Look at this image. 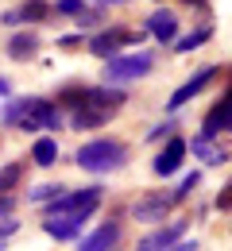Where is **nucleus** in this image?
Masks as SVG:
<instances>
[{
    "label": "nucleus",
    "instance_id": "obj_15",
    "mask_svg": "<svg viewBox=\"0 0 232 251\" xmlns=\"http://www.w3.org/2000/svg\"><path fill=\"white\" fill-rule=\"evenodd\" d=\"M147 31L155 35L159 43H174V35H178V16H174V12H155V16L147 20Z\"/></svg>",
    "mask_w": 232,
    "mask_h": 251
},
{
    "label": "nucleus",
    "instance_id": "obj_9",
    "mask_svg": "<svg viewBox=\"0 0 232 251\" xmlns=\"http://www.w3.org/2000/svg\"><path fill=\"white\" fill-rule=\"evenodd\" d=\"M182 236H186V220L166 224V228H155L151 236H143V240H139V248H135V251H170Z\"/></svg>",
    "mask_w": 232,
    "mask_h": 251
},
{
    "label": "nucleus",
    "instance_id": "obj_17",
    "mask_svg": "<svg viewBox=\"0 0 232 251\" xmlns=\"http://www.w3.org/2000/svg\"><path fill=\"white\" fill-rule=\"evenodd\" d=\"M31 158H35V166H54L58 162V143L54 139H39L31 147Z\"/></svg>",
    "mask_w": 232,
    "mask_h": 251
},
{
    "label": "nucleus",
    "instance_id": "obj_23",
    "mask_svg": "<svg viewBox=\"0 0 232 251\" xmlns=\"http://www.w3.org/2000/svg\"><path fill=\"white\" fill-rule=\"evenodd\" d=\"M54 12H62V16H81L85 8H81V0H58V4H54Z\"/></svg>",
    "mask_w": 232,
    "mask_h": 251
},
{
    "label": "nucleus",
    "instance_id": "obj_8",
    "mask_svg": "<svg viewBox=\"0 0 232 251\" xmlns=\"http://www.w3.org/2000/svg\"><path fill=\"white\" fill-rule=\"evenodd\" d=\"M135 39H143V35H132V31H124V27H108V31H101V35L89 39V50L101 54V58H112L124 43H135Z\"/></svg>",
    "mask_w": 232,
    "mask_h": 251
},
{
    "label": "nucleus",
    "instance_id": "obj_4",
    "mask_svg": "<svg viewBox=\"0 0 232 251\" xmlns=\"http://www.w3.org/2000/svg\"><path fill=\"white\" fill-rule=\"evenodd\" d=\"M81 170L89 174H108V170H120L128 162V147L116 143V139H93L85 147H77V158H74Z\"/></svg>",
    "mask_w": 232,
    "mask_h": 251
},
{
    "label": "nucleus",
    "instance_id": "obj_24",
    "mask_svg": "<svg viewBox=\"0 0 232 251\" xmlns=\"http://www.w3.org/2000/svg\"><path fill=\"white\" fill-rule=\"evenodd\" d=\"M12 209H16V201L12 197H0V217H12Z\"/></svg>",
    "mask_w": 232,
    "mask_h": 251
},
{
    "label": "nucleus",
    "instance_id": "obj_21",
    "mask_svg": "<svg viewBox=\"0 0 232 251\" xmlns=\"http://www.w3.org/2000/svg\"><path fill=\"white\" fill-rule=\"evenodd\" d=\"M54 197H62V186H39V189H31V201H35V205L54 201Z\"/></svg>",
    "mask_w": 232,
    "mask_h": 251
},
{
    "label": "nucleus",
    "instance_id": "obj_7",
    "mask_svg": "<svg viewBox=\"0 0 232 251\" xmlns=\"http://www.w3.org/2000/svg\"><path fill=\"white\" fill-rule=\"evenodd\" d=\"M120 236H124L120 220H104V224L93 228V236L81 240V251H116L120 248Z\"/></svg>",
    "mask_w": 232,
    "mask_h": 251
},
{
    "label": "nucleus",
    "instance_id": "obj_3",
    "mask_svg": "<svg viewBox=\"0 0 232 251\" xmlns=\"http://www.w3.org/2000/svg\"><path fill=\"white\" fill-rule=\"evenodd\" d=\"M101 201H104V189H101V186H85V189H74V193H62V197H54V201L47 205V217H54V220H74V224H81V220L93 217V209H97Z\"/></svg>",
    "mask_w": 232,
    "mask_h": 251
},
{
    "label": "nucleus",
    "instance_id": "obj_27",
    "mask_svg": "<svg viewBox=\"0 0 232 251\" xmlns=\"http://www.w3.org/2000/svg\"><path fill=\"white\" fill-rule=\"evenodd\" d=\"M170 251H198V244H190V240H186V244H174Z\"/></svg>",
    "mask_w": 232,
    "mask_h": 251
},
{
    "label": "nucleus",
    "instance_id": "obj_28",
    "mask_svg": "<svg viewBox=\"0 0 232 251\" xmlns=\"http://www.w3.org/2000/svg\"><path fill=\"white\" fill-rule=\"evenodd\" d=\"M182 4H198V8H201V4H209V0H182Z\"/></svg>",
    "mask_w": 232,
    "mask_h": 251
},
{
    "label": "nucleus",
    "instance_id": "obj_16",
    "mask_svg": "<svg viewBox=\"0 0 232 251\" xmlns=\"http://www.w3.org/2000/svg\"><path fill=\"white\" fill-rule=\"evenodd\" d=\"M8 54H12L16 62H27V58H35V54H39V35H31V31L12 35V39H8Z\"/></svg>",
    "mask_w": 232,
    "mask_h": 251
},
{
    "label": "nucleus",
    "instance_id": "obj_22",
    "mask_svg": "<svg viewBox=\"0 0 232 251\" xmlns=\"http://www.w3.org/2000/svg\"><path fill=\"white\" fill-rule=\"evenodd\" d=\"M217 209H221V213H232V178L225 182V189L217 193Z\"/></svg>",
    "mask_w": 232,
    "mask_h": 251
},
{
    "label": "nucleus",
    "instance_id": "obj_1",
    "mask_svg": "<svg viewBox=\"0 0 232 251\" xmlns=\"http://www.w3.org/2000/svg\"><path fill=\"white\" fill-rule=\"evenodd\" d=\"M128 93L124 89H85L81 100L74 104V127L77 131H89V127H101L116 116V108H124Z\"/></svg>",
    "mask_w": 232,
    "mask_h": 251
},
{
    "label": "nucleus",
    "instance_id": "obj_29",
    "mask_svg": "<svg viewBox=\"0 0 232 251\" xmlns=\"http://www.w3.org/2000/svg\"><path fill=\"white\" fill-rule=\"evenodd\" d=\"M101 4H120V0H101Z\"/></svg>",
    "mask_w": 232,
    "mask_h": 251
},
{
    "label": "nucleus",
    "instance_id": "obj_18",
    "mask_svg": "<svg viewBox=\"0 0 232 251\" xmlns=\"http://www.w3.org/2000/svg\"><path fill=\"white\" fill-rule=\"evenodd\" d=\"M43 228H47V236H54V240H74L81 224H74V220H54V217H47V220H43Z\"/></svg>",
    "mask_w": 232,
    "mask_h": 251
},
{
    "label": "nucleus",
    "instance_id": "obj_14",
    "mask_svg": "<svg viewBox=\"0 0 232 251\" xmlns=\"http://www.w3.org/2000/svg\"><path fill=\"white\" fill-rule=\"evenodd\" d=\"M221 131H232V100L229 97H221V100L205 112V135L213 139V135H221Z\"/></svg>",
    "mask_w": 232,
    "mask_h": 251
},
{
    "label": "nucleus",
    "instance_id": "obj_13",
    "mask_svg": "<svg viewBox=\"0 0 232 251\" xmlns=\"http://www.w3.org/2000/svg\"><path fill=\"white\" fill-rule=\"evenodd\" d=\"M190 151L205 162V166H221V162H229V155H232V147L229 143H213L209 135H201V139H194L190 143Z\"/></svg>",
    "mask_w": 232,
    "mask_h": 251
},
{
    "label": "nucleus",
    "instance_id": "obj_12",
    "mask_svg": "<svg viewBox=\"0 0 232 251\" xmlns=\"http://www.w3.org/2000/svg\"><path fill=\"white\" fill-rule=\"evenodd\" d=\"M47 16H51V4H47V0H24L20 8L4 12V24H39V20H47Z\"/></svg>",
    "mask_w": 232,
    "mask_h": 251
},
{
    "label": "nucleus",
    "instance_id": "obj_10",
    "mask_svg": "<svg viewBox=\"0 0 232 251\" xmlns=\"http://www.w3.org/2000/svg\"><path fill=\"white\" fill-rule=\"evenodd\" d=\"M182 158H186V139H182V135H170V143L155 155L151 166H155V174H159V178H170V174L182 166Z\"/></svg>",
    "mask_w": 232,
    "mask_h": 251
},
{
    "label": "nucleus",
    "instance_id": "obj_6",
    "mask_svg": "<svg viewBox=\"0 0 232 251\" xmlns=\"http://www.w3.org/2000/svg\"><path fill=\"white\" fill-rule=\"evenodd\" d=\"M147 74H151V54H124V58H112L104 70V77L112 85H128V81L147 77Z\"/></svg>",
    "mask_w": 232,
    "mask_h": 251
},
{
    "label": "nucleus",
    "instance_id": "obj_11",
    "mask_svg": "<svg viewBox=\"0 0 232 251\" xmlns=\"http://www.w3.org/2000/svg\"><path fill=\"white\" fill-rule=\"evenodd\" d=\"M213 77H217V66H205V70H198V74H194V77H190L182 89H174V97L166 100V108H170V112H174V108H182V104H186V100H194V97H198L201 89L213 81Z\"/></svg>",
    "mask_w": 232,
    "mask_h": 251
},
{
    "label": "nucleus",
    "instance_id": "obj_5",
    "mask_svg": "<svg viewBox=\"0 0 232 251\" xmlns=\"http://www.w3.org/2000/svg\"><path fill=\"white\" fill-rule=\"evenodd\" d=\"M194 186H198V174H186V182L174 189V193H147V197H139V201L132 205V217L143 220V224H159L178 201L190 197V189H194Z\"/></svg>",
    "mask_w": 232,
    "mask_h": 251
},
{
    "label": "nucleus",
    "instance_id": "obj_26",
    "mask_svg": "<svg viewBox=\"0 0 232 251\" xmlns=\"http://www.w3.org/2000/svg\"><path fill=\"white\" fill-rule=\"evenodd\" d=\"M12 232H16V220H4V224H0V240H8Z\"/></svg>",
    "mask_w": 232,
    "mask_h": 251
},
{
    "label": "nucleus",
    "instance_id": "obj_25",
    "mask_svg": "<svg viewBox=\"0 0 232 251\" xmlns=\"http://www.w3.org/2000/svg\"><path fill=\"white\" fill-rule=\"evenodd\" d=\"M170 127H174V124H159L151 135H147V139H163V135H170Z\"/></svg>",
    "mask_w": 232,
    "mask_h": 251
},
{
    "label": "nucleus",
    "instance_id": "obj_2",
    "mask_svg": "<svg viewBox=\"0 0 232 251\" xmlns=\"http://www.w3.org/2000/svg\"><path fill=\"white\" fill-rule=\"evenodd\" d=\"M4 124L24 127V131H31V127H62V112H58V104H51L43 97H27V100H16L4 112Z\"/></svg>",
    "mask_w": 232,
    "mask_h": 251
},
{
    "label": "nucleus",
    "instance_id": "obj_20",
    "mask_svg": "<svg viewBox=\"0 0 232 251\" xmlns=\"http://www.w3.org/2000/svg\"><path fill=\"white\" fill-rule=\"evenodd\" d=\"M20 178H24V166H20V162H8V166H0V197H8V189L20 186Z\"/></svg>",
    "mask_w": 232,
    "mask_h": 251
},
{
    "label": "nucleus",
    "instance_id": "obj_19",
    "mask_svg": "<svg viewBox=\"0 0 232 251\" xmlns=\"http://www.w3.org/2000/svg\"><path fill=\"white\" fill-rule=\"evenodd\" d=\"M209 35H213V27L205 24V27H198V31L186 35V39H174V50H182V54H186V50H198V47H205V43H209Z\"/></svg>",
    "mask_w": 232,
    "mask_h": 251
}]
</instances>
